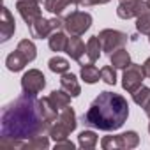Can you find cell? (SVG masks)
Returning <instances> with one entry per match:
<instances>
[{"label":"cell","instance_id":"cell-1","mask_svg":"<svg viewBox=\"0 0 150 150\" xmlns=\"http://www.w3.org/2000/svg\"><path fill=\"white\" fill-rule=\"evenodd\" d=\"M58 110L50 97L37 99V96L21 94L18 99L4 106L0 117V138L27 141L50 131L58 118Z\"/></svg>","mask_w":150,"mask_h":150},{"label":"cell","instance_id":"cell-2","mask_svg":"<svg viewBox=\"0 0 150 150\" xmlns=\"http://www.w3.org/2000/svg\"><path fill=\"white\" fill-rule=\"evenodd\" d=\"M129 117V104L127 99L115 92H101L83 113V124L92 129L99 131H118Z\"/></svg>","mask_w":150,"mask_h":150},{"label":"cell","instance_id":"cell-3","mask_svg":"<svg viewBox=\"0 0 150 150\" xmlns=\"http://www.w3.org/2000/svg\"><path fill=\"white\" fill-rule=\"evenodd\" d=\"M92 27V14L87 11H71L64 18V30L69 35H83Z\"/></svg>","mask_w":150,"mask_h":150},{"label":"cell","instance_id":"cell-4","mask_svg":"<svg viewBox=\"0 0 150 150\" xmlns=\"http://www.w3.org/2000/svg\"><path fill=\"white\" fill-rule=\"evenodd\" d=\"M139 145V136L136 131H125L115 136H104L101 139L103 150H132Z\"/></svg>","mask_w":150,"mask_h":150},{"label":"cell","instance_id":"cell-5","mask_svg":"<svg viewBox=\"0 0 150 150\" xmlns=\"http://www.w3.org/2000/svg\"><path fill=\"white\" fill-rule=\"evenodd\" d=\"M145 78H146V74L143 71V64H131L122 72V88L127 94H132L143 85Z\"/></svg>","mask_w":150,"mask_h":150},{"label":"cell","instance_id":"cell-6","mask_svg":"<svg viewBox=\"0 0 150 150\" xmlns=\"http://www.w3.org/2000/svg\"><path fill=\"white\" fill-rule=\"evenodd\" d=\"M97 35H99L101 44H103V51L108 53V55H111L118 48H124L125 42H127V34L120 32V30H115V28H104Z\"/></svg>","mask_w":150,"mask_h":150},{"label":"cell","instance_id":"cell-7","mask_svg":"<svg viewBox=\"0 0 150 150\" xmlns=\"http://www.w3.org/2000/svg\"><path fill=\"white\" fill-rule=\"evenodd\" d=\"M44 87H46V78L39 69H28L21 76V90H23V94L37 96L39 92H42Z\"/></svg>","mask_w":150,"mask_h":150},{"label":"cell","instance_id":"cell-8","mask_svg":"<svg viewBox=\"0 0 150 150\" xmlns=\"http://www.w3.org/2000/svg\"><path fill=\"white\" fill-rule=\"evenodd\" d=\"M148 4L146 0H127V2H120L117 7V16L120 20H131L138 18L145 13H148Z\"/></svg>","mask_w":150,"mask_h":150},{"label":"cell","instance_id":"cell-9","mask_svg":"<svg viewBox=\"0 0 150 150\" xmlns=\"http://www.w3.org/2000/svg\"><path fill=\"white\" fill-rule=\"evenodd\" d=\"M16 9L20 13V16L23 18V21L28 25H32L35 20H39L42 16L41 11V0H18L16 2Z\"/></svg>","mask_w":150,"mask_h":150},{"label":"cell","instance_id":"cell-10","mask_svg":"<svg viewBox=\"0 0 150 150\" xmlns=\"http://www.w3.org/2000/svg\"><path fill=\"white\" fill-rule=\"evenodd\" d=\"M16 32V20L11 14V11L4 6L2 7V18H0V41L7 42Z\"/></svg>","mask_w":150,"mask_h":150},{"label":"cell","instance_id":"cell-11","mask_svg":"<svg viewBox=\"0 0 150 150\" xmlns=\"http://www.w3.org/2000/svg\"><path fill=\"white\" fill-rule=\"evenodd\" d=\"M65 53L80 64H83V55H87V44L80 35H71L65 46Z\"/></svg>","mask_w":150,"mask_h":150},{"label":"cell","instance_id":"cell-12","mask_svg":"<svg viewBox=\"0 0 150 150\" xmlns=\"http://www.w3.org/2000/svg\"><path fill=\"white\" fill-rule=\"evenodd\" d=\"M71 7H76L74 0H44V9L53 16L65 18L71 13Z\"/></svg>","mask_w":150,"mask_h":150},{"label":"cell","instance_id":"cell-13","mask_svg":"<svg viewBox=\"0 0 150 150\" xmlns=\"http://www.w3.org/2000/svg\"><path fill=\"white\" fill-rule=\"evenodd\" d=\"M28 32H30V35L34 37V39H48L51 34H53V28H51V23H50V20H46V18H39V20H35L32 25H28Z\"/></svg>","mask_w":150,"mask_h":150},{"label":"cell","instance_id":"cell-14","mask_svg":"<svg viewBox=\"0 0 150 150\" xmlns=\"http://www.w3.org/2000/svg\"><path fill=\"white\" fill-rule=\"evenodd\" d=\"M60 88H64L72 97H78L81 94V87L78 83V78H76V74H72V72H65L60 76Z\"/></svg>","mask_w":150,"mask_h":150},{"label":"cell","instance_id":"cell-15","mask_svg":"<svg viewBox=\"0 0 150 150\" xmlns=\"http://www.w3.org/2000/svg\"><path fill=\"white\" fill-rule=\"evenodd\" d=\"M132 96V101L139 106V108H143V111L146 113V117L150 118V87H139L136 92H132L131 94Z\"/></svg>","mask_w":150,"mask_h":150},{"label":"cell","instance_id":"cell-16","mask_svg":"<svg viewBox=\"0 0 150 150\" xmlns=\"http://www.w3.org/2000/svg\"><path fill=\"white\" fill-rule=\"evenodd\" d=\"M110 62H111V65L115 67V69H127L132 62H131V55H129V51L125 50V48H118V50H115L111 55H110Z\"/></svg>","mask_w":150,"mask_h":150},{"label":"cell","instance_id":"cell-17","mask_svg":"<svg viewBox=\"0 0 150 150\" xmlns=\"http://www.w3.org/2000/svg\"><path fill=\"white\" fill-rule=\"evenodd\" d=\"M80 78L87 83V85H94L101 80V71L92 64H81V71H80Z\"/></svg>","mask_w":150,"mask_h":150},{"label":"cell","instance_id":"cell-18","mask_svg":"<svg viewBox=\"0 0 150 150\" xmlns=\"http://www.w3.org/2000/svg\"><path fill=\"white\" fill-rule=\"evenodd\" d=\"M27 64H28V60H27V58L21 55V51H18V50H14L13 53H9L7 58H6V67H7L11 72H20V71H23Z\"/></svg>","mask_w":150,"mask_h":150},{"label":"cell","instance_id":"cell-19","mask_svg":"<svg viewBox=\"0 0 150 150\" xmlns=\"http://www.w3.org/2000/svg\"><path fill=\"white\" fill-rule=\"evenodd\" d=\"M65 129H69L71 132L72 131H76V127H78V118H76V111H74L72 108H64V110H60V115H58V118H57Z\"/></svg>","mask_w":150,"mask_h":150},{"label":"cell","instance_id":"cell-20","mask_svg":"<svg viewBox=\"0 0 150 150\" xmlns=\"http://www.w3.org/2000/svg\"><path fill=\"white\" fill-rule=\"evenodd\" d=\"M67 41H69L67 32L57 30V32H53V34L48 37V46H50V50H51V51H57V53H58V51H65Z\"/></svg>","mask_w":150,"mask_h":150},{"label":"cell","instance_id":"cell-21","mask_svg":"<svg viewBox=\"0 0 150 150\" xmlns=\"http://www.w3.org/2000/svg\"><path fill=\"white\" fill-rule=\"evenodd\" d=\"M97 141H99V136H97L96 131H92V129H85V131H81V132L78 134V146L83 148V150H92V148H96Z\"/></svg>","mask_w":150,"mask_h":150},{"label":"cell","instance_id":"cell-22","mask_svg":"<svg viewBox=\"0 0 150 150\" xmlns=\"http://www.w3.org/2000/svg\"><path fill=\"white\" fill-rule=\"evenodd\" d=\"M101 53H103V44L99 41V35H92L88 41H87V58L88 62H97L101 58Z\"/></svg>","mask_w":150,"mask_h":150},{"label":"cell","instance_id":"cell-23","mask_svg":"<svg viewBox=\"0 0 150 150\" xmlns=\"http://www.w3.org/2000/svg\"><path fill=\"white\" fill-rule=\"evenodd\" d=\"M50 101H51V104L60 111V110H64V108H67L69 104H71V94H67L64 88H60V90H53L50 96Z\"/></svg>","mask_w":150,"mask_h":150},{"label":"cell","instance_id":"cell-24","mask_svg":"<svg viewBox=\"0 0 150 150\" xmlns=\"http://www.w3.org/2000/svg\"><path fill=\"white\" fill-rule=\"evenodd\" d=\"M48 148H50V136H44V134L27 139L21 146V150H48Z\"/></svg>","mask_w":150,"mask_h":150},{"label":"cell","instance_id":"cell-25","mask_svg":"<svg viewBox=\"0 0 150 150\" xmlns=\"http://www.w3.org/2000/svg\"><path fill=\"white\" fill-rule=\"evenodd\" d=\"M16 50H18V51H21V55L28 60V64H30V62H34V60H35V57H37V46H35V44H34V41H30V39H21V41L18 42Z\"/></svg>","mask_w":150,"mask_h":150},{"label":"cell","instance_id":"cell-26","mask_svg":"<svg viewBox=\"0 0 150 150\" xmlns=\"http://www.w3.org/2000/svg\"><path fill=\"white\" fill-rule=\"evenodd\" d=\"M48 67H50V71L51 72H55V74H65V72H69V60L67 58H64V57H58V55H55V57H51L50 60H48Z\"/></svg>","mask_w":150,"mask_h":150},{"label":"cell","instance_id":"cell-27","mask_svg":"<svg viewBox=\"0 0 150 150\" xmlns=\"http://www.w3.org/2000/svg\"><path fill=\"white\" fill-rule=\"evenodd\" d=\"M69 134H71V131H69V129H65L58 120H57V122L50 127V131H48V136H50L55 143H57V141H62V139H67V136H69Z\"/></svg>","mask_w":150,"mask_h":150},{"label":"cell","instance_id":"cell-28","mask_svg":"<svg viewBox=\"0 0 150 150\" xmlns=\"http://www.w3.org/2000/svg\"><path fill=\"white\" fill-rule=\"evenodd\" d=\"M136 30L141 35H150V11L136 18Z\"/></svg>","mask_w":150,"mask_h":150},{"label":"cell","instance_id":"cell-29","mask_svg":"<svg viewBox=\"0 0 150 150\" xmlns=\"http://www.w3.org/2000/svg\"><path fill=\"white\" fill-rule=\"evenodd\" d=\"M101 80L106 85H115L117 83V69L113 65H104L101 69Z\"/></svg>","mask_w":150,"mask_h":150},{"label":"cell","instance_id":"cell-30","mask_svg":"<svg viewBox=\"0 0 150 150\" xmlns=\"http://www.w3.org/2000/svg\"><path fill=\"white\" fill-rule=\"evenodd\" d=\"M111 0H74L76 7H92V6H104Z\"/></svg>","mask_w":150,"mask_h":150},{"label":"cell","instance_id":"cell-31","mask_svg":"<svg viewBox=\"0 0 150 150\" xmlns=\"http://www.w3.org/2000/svg\"><path fill=\"white\" fill-rule=\"evenodd\" d=\"M74 146H76V145H74L72 141H69V139H62V141H57V143H55V150H62V148L72 150Z\"/></svg>","mask_w":150,"mask_h":150},{"label":"cell","instance_id":"cell-32","mask_svg":"<svg viewBox=\"0 0 150 150\" xmlns=\"http://www.w3.org/2000/svg\"><path fill=\"white\" fill-rule=\"evenodd\" d=\"M143 71H145V74H146V78H150V57L143 62Z\"/></svg>","mask_w":150,"mask_h":150},{"label":"cell","instance_id":"cell-33","mask_svg":"<svg viewBox=\"0 0 150 150\" xmlns=\"http://www.w3.org/2000/svg\"><path fill=\"white\" fill-rule=\"evenodd\" d=\"M146 4H148V9H150V0H146Z\"/></svg>","mask_w":150,"mask_h":150},{"label":"cell","instance_id":"cell-34","mask_svg":"<svg viewBox=\"0 0 150 150\" xmlns=\"http://www.w3.org/2000/svg\"><path fill=\"white\" fill-rule=\"evenodd\" d=\"M148 132H150V122H148Z\"/></svg>","mask_w":150,"mask_h":150},{"label":"cell","instance_id":"cell-35","mask_svg":"<svg viewBox=\"0 0 150 150\" xmlns=\"http://www.w3.org/2000/svg\"><path fill=\"white\" fill-rule=\"evenodd\" d=\"M118 2H127V0H118Z\"/></svg>","mask_w":150,"mask_h":150},{"label":"cell","instance_id":"cell-36","mask_svg":"<svg viewBox=\"0 0 150 150\" xmlns=\"http://www.w3.org/2000/svg\"><path fill=\"white\" fill-rule=\"evenodd\" d=\"M148 42H150V35H148Z\"/></svg>","mask_w":150,"mask_h":150}]
</instances>
